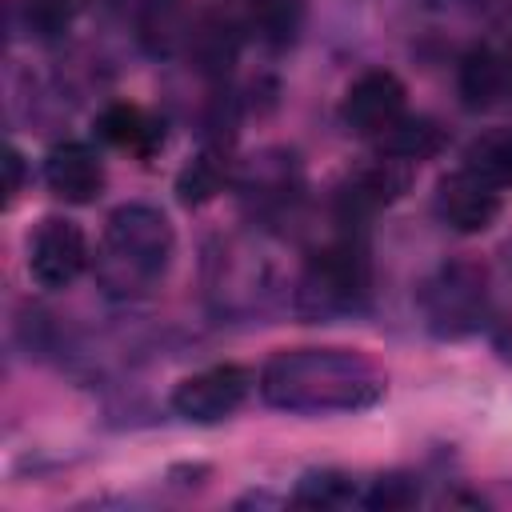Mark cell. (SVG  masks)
I'll list each match as a JSON object with an SVG mask.
<instances>
[{
    "mask_svg": "<svg viewBox=\"0 0 512 512\" xmlns=\"http://www.w3.org/2000/svg\"><path fill=\"white\" fill-rule=\"evenodd\" d=\"M260 396L300 416L360 412L384 396V372L356 348H284L260 368Z\"/></svg>",
    "mask_w": 512,
    "mask_h": 512,
    "instance_id": "cell-1",
    "label": "cell"
},
{
    "mask_svg": "<svg viewBox=\"0 0 512 512\" xmlns=\"http://www.w3.org/2000/svg\"><path fill=\"white\" fill-rule=\"evenodd\" d=\"M176 236L160 208L152 204H120L104 224V244L96 260V276L116 296L148 292L172 264Z\"/></svg>",
    "mask_w": 512,
    "mask_h": 512,
    "instance_id": "cell-2",
    "label": "cell"
},
{
    "mask_svg": "<svg viewBox=\"0 0 512 512\" xmlns=\"http://www.w3.org/2000/svg\"><path fill=\"white\" fill-rule=\"evenodd\" d=\"M428 328L436 336H468L484 324L488 308V276L472 260H452L436 268V276L420 292Z\"/></svg>",
    "mask_w": 512,
    "mask_h": 512,
    "instance_id": "cell-3",
    "label": "cell"
},
{
    "mask_svg": "<svg viewBox=\"0 0 512 512\" xmlns=\"http://www.w3.org/2000/svg\"><path fill=\"white\" fill-rule=\"evenodd\" d=\"M368 292V260L356 244H328L308 260L304 272V304H312L316 312H336V308H352L360 304Z\"/></svg>",
    "mask_w": 512,
    "mask_h": 512,
    "instance_id": "cell-4",
    "label": "cell"
},
{
    "mask_svg": "<svg viewBox=\"0 0 512 512\" xmlns=\"http://www.w3.org/2000/svg\"><path fill=\"white\" fill-rule=\"evenodd\" d=\"M248 388H252V376L240 364H212L176 384L172 412L188 424H220L244 404Z\"/></svg>",
    "mask_w": 512,
    "mask_h": 512,
    "instance_id": "cell-5",
    "label": "cell"
},
{
    "mask_svg": "<svg viewBox=\"0 0 512 512\" xmlns=\"http://www.w3.org/2000/svg\"><path fill=\"white\" fill-rule=\"evenodd\" d=\"M88 264V240L76 220L48 216L28 240V276L40 288H68Z\"/></svg>",
    "mask_w": 512,
    "mask_h": 512,
    "instance_id": "cell-6",
    "label": "cell"
},
{
    "mask_svg": "<svg viewBox=\"0 0 512 512\" xmlns=\"http://www.w3.org/2000/svg\"><path fill=\"white\" fill-rule=\"evenodd\" d=\"M404 100H408V92H404L400 76H392L384 68H372V72H364V76H356L348 84L344 104H340V116H344V124L356 136L380 140L392 124L404 120Z\"/></svg>",
    "mask_w": 512,
    "mask_h": 512,
    "instance_id": "cell-7",
    "label": "cell"
},
{
    "mask_svg": "<svg viewBox=\"0 0 512 512\" xmlns=\"http://www.w3.org/2000/svg\"><path fill=\"white\" fill-rule=\"evenodd\" d=\"M436 216L452 232H460V236L484 232L500 216V188L480 180L476 172L460 168V172L440 180V188H436Z\"/></svg>",
    "mask_w": 512,
    "mask_h": 512,
    "instance_id": "cell-8",
    "label": "cell"
},
{
    "mask_svg": "<svg viewBox=\"0 0 512 512\" xmlns=\"http://www.w3.org/2000/svg\"><path fill=\"white\" fill-rule=\"evenodd\" d=\"M44 184L64 204H92L104 188V164L80 140H64L44 156Z\"/></svg>",
    "mask_w": 512,
    "mask_h": 512,
    "instance_id": "cell-9",
    "label": "cell"
},
{
    "mask_svg": "<svg viewBox=\"0 0 512 512\" xmlns=\"http://www.w3.org/2000/svg\"><path fill=\"white\" fill-rule=\"evenodd\" d=\"M456 88L464 108H488L504 92V56H496L488 44H476L460 56Z\"/></svg>",
    "mask_w": 512,
    "mask_h": 512,
    "instance_id": "cell-10",
    "label": "cell"
},
{
    "mask_svg": "<svg viewBox=\"0 0 512 512\" xmlns=\"http://www.w3.org/2000/svg\"><path fill=\"white\" fill-rule=\"evenodd\" d=\"M96 128H100V136L108 144H116L124 152H136V156H148L164 140V128L144 108H136V104H112V108H104V116H100Z\"/></svg>",
    "mask_w": 512,
    "mask_h": 512,
    "instance_id": "cell-11",
    "label": "cell"
},
{
    "mask_svg": "<svg viewBox=\"0 0 512 512\" xmlns=\"http://www.w3.org/2000/svg\"><path fill=\"white\" fill-rule=\"evenodd\" d=\"M408 188V172L400 168V160H380L364 172H356L348 184H344V204L352 212H372V208H384L392 204L400 192Z\"/></svg>",
    "mask_w": 512,
    "mask_h": 512,
    "instance_id": "cell-12",
    "label": "cell"
},
{
    "mask_svg": "<svg viewBox=\"0 0 512 512\" xmlns=\"http://www.w3.org/2000/svg\"><path fill=\"white\" fill-rule=\"evenodd\" d=\"M444 144L440 128L424 116H404L400 124H392L384 136H380V152L388 160H400V164H420L428 156H436Z\"/></svg>",
    "mask_w": 512,
    "mask_h": 512,
    "instance_id": "cell-13",
    "label": "cell"
},
{
    "mask_svg": "<svg viewBox=\"0 0 512 512\" xmlns=\"http://www.w3.org/2000/svg\"><path fill=\"white\" fill-rule=\"evenodd\" d=\"M188 20H184V4L180 0H148L144 16H140V40L148 52L168 56L176 52V44H188Z\"/></svg>",
    "mask_w": 512,
    "mask_h": 512,
    "instance_id": "cell-14",
    "label": "cell"
},
{
    "mask_svg": "<svg viewBox=\"0 0 512 512\" xmlns=\"http://www.w3.org/2000/svg\"><path fill=\"white\" fill-rule=\"evenodd\" d=\"M188 52L196 56L200 72H212V76L228 72L232 60H236V32H232V24L220 20V16H204L188 32Z\"/></svg>",
    "mask_w": 512,
    "mask_h": 512,
    "instance_id": "cell-15",
    "label": "cell"
},
{
    "mask_svg": "<svg viewBox=\"0 0 512 512\" xmlns=\"http://www.w3.org/2000/svg\"><path fill=\"white\" fill-rule=\"evenodd\" d=\"M248 20H252V32L268 48H284L296 40V32L304 24V0H252Z\"/></svg>",
    "mask_w": 512,
    "mask_h": 512,
    "instance_id": "cell-16",
    "label": "cell"
},
{
    "mask_svg": "<svg viewBox=\"0 0 512 512\" xmlns=\"http://www.w3.org/2000/svg\"><path fill=\"white\" fill-rule=\"evenodd\" d=\"M224 184H228L224 160H220L216 152H196V156L180 168V176H176V200L188 204V208H196V204H208Z\"/></svg>",
    "mask_w": 512,
    "mask_h": 512,
    "instance_id": "cell-17",
    "label": "cell"
},
{
    "mask_svg": "<svg viewBox=\"0 0 512 512\" xmlns=\"http://www.w3.org/2000/svg\"><path fill=\"white\" fill-rule=\"evenodd\" d=\"M464 168L504 192L512 184V132H488L472 140L464 152Z\"/></svg>",
    "mask_w": 512,
    "mask_h": 512,
    "instance_id": "cell-18",
    "label": "cell"
},
{
    "mask_svg": "<svg viewBox=\"0 0 512 512\" xmlns=\"http://www.w3.org/2000/svg\"><path fill=\"white\" fill-rule=\"evenodd\" d=\"M352 500H360V496H356L352 476H344V472H308L292 488V504H300V508H344Z\"/></svg>",
    "mask_w": 512,
    "mask_h": 512,
    "instance_id": "cell-19",
    "label": "cell"
},
{
    "mask_svg": "<svg viewBox=\"0 0 512 512\" xmlns=\"http://www.w3.org/2000/svg\"><path fill=\"white\" fill-rule=\"evenodd\" d=\"M420 500L416 484L408 476H380L372 480V488L360 496L364 508H376V512H396V508H412Z\"/></svg>",
    "mask_w": 512,
    "mask_h": 512,
    "instance_id": "cell-20",
    "label": "cell"
},
{
    "mask_svg": "<svg viewBox=\"0 0 512 512\" xmlns=\"http://www.w3.org/2000/svg\"><path fill=\"white\" fill-rule=\"evenodd\" d=\"M24 20L40 40H52L72 20V0H24Z\"/></svg>",
    "mask_w": 512,
    "mask_h": 512,
    "instance_id": "cell-21",
    "label": "cell"
},
{
    "mask_svg": "<svg viewBox=\"0 0 512 512\" xmlns=\"http://www.w3.org/2000/svg\"><path fill=\"white\" fill-rule=\"evenodd\" d=\"M4 172H8V180H4V196H8V200H16L20 180H24V160H20V152H16V148H8V152H4Z\"/></svg>",
    "mask_w": 512,
    "mask_h": 512,
    "instance_id": "cell-22",
    "label": "cell"
},
{
    "mask_svg": "<svg viewBox=\"0 0 512 512\" xmlns=\"http://www.w3.org/2000/svg\"><path fill=\"white\" fill-rule=\"evenodd\" d=\"M508 84H512V52L504 56V88H508Z\"/></svg>",
    "mask_w": 512,
    "mask_h": 512,
    "instance_id": "cell-23",
    "label": "cell"
}]
</instances>
